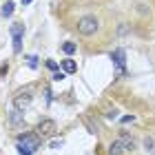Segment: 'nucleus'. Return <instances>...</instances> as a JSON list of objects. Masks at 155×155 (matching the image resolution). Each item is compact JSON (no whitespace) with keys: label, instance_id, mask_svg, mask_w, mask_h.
I'll use <instances>...</instances> for the list:
<instances>
[{"label":"nucleus","instance_id":"nucleus-7","mask_svg":"<svg viewBox=\"0 0 155 155\" xmlns=\"http://www.w3.org/2000/svg\"><path fill=\"white\" fill-rule=\"evenodd\" d=\"M55 133V122L53 120H42L38 124V135H53Z\"/></svg>","mask_w":155,"mask_h":155},{"label":"nucleus","instance_id":"nucleus-18","mask_svg":"<svg viewBox=\"0 0 155 155\" xmlns=\"http://www.w3.org/2000/svg\"><path fill=\"white\" fill-rule=\"evenodd\" d=\"M29 2H31V0H22V5H29Z\"/></svg>","mask_w":155,"mask_h":155},{"label":"nucleus","instance_id":"nucleus-13","mask_svg":"<svg viewBox=\"0 0 155 155\" xmlns=\"http://www.w3.org/2000/svg\"><path fill=\"white\" fill-rule=\"evenodd\" d=\"M16 149H18V153H20V155H33L31 151H27L25 146H20V144H16Z\"/></svg>","mask_w":155,"mask_h":155},{"label":"nucleus","instance_id":"nucleus-15","mask_svg":"<svg viewBox=\"0 0 155 155\" xmlns=\"http://www.w3.org/2000/svg\"><path fill=\"white\" fill-rule=\"evenodd\" d=\"M126 31H129V27H122V25H120V29H117V36H124Z\"/></svg>","mask_w":155,"mask_h":155},{"label":"nucleus","instance_id":"nucleus-11","mask_svg":"<svg viewBox=\"0 0 155 155\" xmlns=\"http://www.w3.org/2000/svg\"><path fill=\"white\" fill-rule=\"evenodd\" d=\"M75 42H64V45H62V53H67V55H73L75 53Z\"/></svg>","mask_w":155,"mask_h":155},{"label":"nucleus","instance_id":"nucleus-12","mask_svg":"<svg viewBox=\"0 0 155 155\" xmlns=\"http://www.w3.org/2000/svg\"><path fill=\"white\" fill-rule=\"evenodd\" d=\"M45 64H47V69H49V71H58V69H60V64H58L55 60H47Z\"/></svg>","mask_w":155,"mask_h":155},{"label":"nucleus","instance_id":"nucleus-4","mask_svg":"<svg viewBox=\"0 0 155 155\" xmlns=\"http://www.w3.org/2000/svg\"><path fill=\"white\" fill-rule=\"evenodd\" d=\"M111 58H113V62H115V75H122L124 73V69H126V58H124V51L122 49H117V51H113L111 53Z\"/></svg>","mask_w":155,"mask_h":155},{"label":"nucleus","instance_id":"nucleus-10","mask_svg":"<svg viewBox=\"0 0 155 155\" xmlns=\"http://www.w3.org/2000/svg\"><path fill=\"white\" fill-rule=\"evenodd\" d=\"M13 7H16V5H13L11 0H7V2H5V7H2V18H11V13H13Z\"/></svg>","mask_w":155,"mask_h":155},{"label":"nucleus","instance_id":"nucleus-17","mask_svg":"<svg viewBox=\"0 0 155 155\" xmlns=\"http://www.w3.org/2000/svg\"><path fill=\"white\" fill-rule=\"evenodd\" d=\"M29 64L31 67H38V58H29Z\"/></svg>","mask_w":155,"mask_h":155},{"label":"nucleus","instance_id":"nucleus-5","mask_svg":"<svg viewBox=\"0 0 155 155\" xmlns=\"http://www.w3.org/2000/svg\"><path fill=\"white\" fill-rule=\"evenodd\" d=\"M22 31H25L22 25H13V29H11V33H13V51L16 53L22 51Z\"/></svg>","mask_w":155,"mask_h":155},{"label":"nucleus","instance_id":"nucleus-14","mask_svg":"<svg viewBox=\"0 0 155 155\" xmlns=\"http://www.w3.org/2000/svg\"><path fill=\"white\" fill-rule=\"evenodd\" d=\"M133 120H135V117H133V115H122V117H120V122H133Z\"/></svg>","mask_w":155,"mask_h":155},{"label":"nucleus","instance_id":"nucleus-9","mask_svg":"<svg viewBox=\"0 0 155 155\" xmlns=\"http://www.w3.org/2000/svg\"><path fill=\"white\" fill-rule=\"evenodd\" d=\"M60 69H62L64 73H75V71H78V64H75V62H73L71 58H67V60H62Z\"/></svg>","mask_w":155,"mask_h":155},{"label":"nucleus","instance_id":"nucleus-16","mask_svg":"<svg viewBox=\"0 0 155 155\" xmlns=\"http://www.w3.org/2000/svg\"><path fill=\"white\" fill-rule=\"evenodd\" d=\"M49 146H51V149H53V146L58 149V146H62V140H55V142H49Z\"/></svg>","mask_w":155,"mask_h":155},{"label":"nucleus","instance_id":"nucleus-3","mask_svg":"<svg viewBox=\"0 0 155 155\" xmlns=\"http://www.w3.org/2000/svg\"><path fill=\"white\" fill-rule=\"evenodd\" d=\"M129 149H133V144L126 140L124 142V137H117V140H113L111 142V146H109V155H124Z\"/></svg>","mask_w":155,"mask_h":155},{"label":"nucleus","instance_id":"nucleus-6","mask_svg":"<svg viewBox=\"0 0 155 155\" xmlns=\"http://www.w3.org/2000/svg\"><path fill=\"white\" fill-rule=\"evenodd\" d=\"M31 93L29 91H25V93H20V95H16V100H13V109H20V111H25L27 107L31 104Z\"/></svg>","mask_w":155,"mask_h":155},{"label":"nucleus","instance_id":"nucleus-1","mask_svg":"<svg viewBox=\"0 0 155 155\" xmlns=\"http://www.w3.org/2000/svg\"><path fill=\"white\" fill-rule=\"evenodd\" d=\"M97 29H100V22H97V18L95 16H82L80 20H78V33L84 38H91V36H95Z\"/></svg>","mask_w":155,"mask_h":155},{"label":"nucleus","instance_id":"nucleus-8","mask_svg":"<svg viewBox=\"0 0 155 155\" xmlns=\"http://www.w3.org/2000/svg\"><path fill=\"white\" fill-rule=\"evenodd\" d=\"M9 124H11V126H22V111H20V109H13V111H11Z\"/></svg>","mask_w":155,"mask_h":155},{"label":"nucleus","instance_id":"nucleus-2","mask_svg":"<svg viewBox=\"0 0 155 155\" xmlns=\"http://www.w3.org/2000/svg\"><path fill=\"white\" fill-rule=\"evenodd\" d=\"M16 144L25 146V149L31 151V153H36L40 149V135H38V133H22V135H18Z\"/></svg>","mask_w":155,"mask_h":155}]
</instances>
